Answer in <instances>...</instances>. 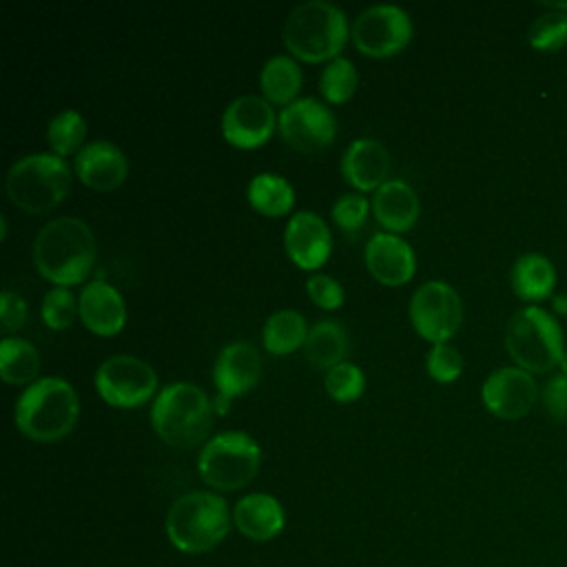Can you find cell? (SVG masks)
Instances as JSON below:
<instances>
[{
	"label": "cell",
	"mask_w": 567,
	"mask_h": 567,
	"mask_svg": "<svg viewBox=\"0 0 567 567\" xmlns=\"http://www.w3.org/2000/svg\"><path fill=\"white\" fill-rule=\"evenodd\" d=\"M408 312L414 330L432 343H447L463 323V301L458 292L441 279L421 284L410 299Z\"/></svg>",
	"instance_id": "cell-9"
},
{
	"label": "cell",
	"mask_w": 567,
	"mask_h": 567,
	"mask_svg": "<svg viewBox=\"0 0 567 567\" xmlns=\"http://www.w3.org/2000/svg\"><path fill=\"white\" fill-rule=\"evenodd\" d=\"M277 128L292 148L315 153L332 144L337 120L330 106L317 97H297L277 115Z\"/></svg>",
	"instance_id": "cell-12"
},
{
	"label": "cell",
	"mask_w": 567,
	"mask_h": 567,
	"mask_svg": "<svg viewBox=\"0 0 567 567\" xmlns=\"http://www.w3.org/2000/svg\"><path fill=\"white\" fill-rule=\"evenodd\" d=\"M334 224L346 230V233H354L359 228H363V224L368 221L370 215V199L365 195H361L359 190L354 193H343L334 199L332 210H330Z\"/></svg>",
	"instance_id": "cell-34"
},
{
	"label": "cell",
	"mask_w": 567,
	"mask_h": 567,
	"mask_svg": "<svg viewBox=\"0 0 567 567\" xmlns=\"http://www.w3.org/2000/svg\"><path fill=\"white\" fill-rule=\"evenodd\" d=\"M95 261L93 230L80 217H55L33 239V264L55 286L82 284Z\"/></svg>",
	"instance_id": "cell-1"
},
{
	"label": "cell",
	"mask_w": 567,
	"mask_h": 567,
	"mask_svg": "<svg viewBox=\"0 0 567 567\" xmlns=\"http://www.w3.org/2000/svg\"><path fill=\"white\" fill-rule=\"evenodd\" d=\"M259 461L257 441L241 430H230L204 443L197 456V472L206 485L228 492L246 487L255 478Z\"/></svg>",
	"instance_id": "cell-8"
},
{
	"label": "cell",
	"mask_w": 567,
	"mask_h": 567,
	"mask_svg": "<svg viewBox=\"0 0 567 567\" xmlns=\"http://www.w3.org/2000/svg\"><path fill=\"white\" fill-rule=\"evenodd\" d=\"M7 237V217L2 215L0 217V239H4Z\"/></svg>",
	"instance_id": "cell-41"
},
{
	"label": "cell",
	"mask_w": 567,
	"mask_h": 567,
	"mask_svg": "<svg viewBox=\"0 0 567 567\" xmlns=\"http://www.w3.org/2000/svg\"><path fill=\"white\" fill-rule=\"evenodd\" d=\"M71 166L55 153H29L7 173V195L24 213L40 215L62 204L71 190Z\"/></svg>",
	"instance_id": "cell-7"
},
{
	"label": "cell",
	"mask_w": 567,
	"mask_h": 567,
	"mask_svg": "<svg viewBox=\"0 0 567 567\" xmlns=\"http://www.w3.org/2000/svg\"><path fill=\"white\" fill-rule=\"evenodd\" d=\"M558 368H560V374H563V377H567V350H565L563 361H560V365H558Z\"/></svg>",
	"instance_id": "cell-42"
},
{
	"label": "cell",
	"mask_w": 567,
	"mask_h": 567,
	"mask_svg": "<svg viewBox=\"0 0 567 567\" xmlns=\"http://www.w3.org/2000/svg\"><path fill=\"white\" fill-rule=\"evenodd\" d=\"M84 137H86V120L78 111L64 109L49 120L47 144L51 146V153L60 157H66L71 153L78 155V151L84 146Z\"/></svg>",
	"instance_id": "cell-29"
},
{
	"label": "cell",
	"mask_w": 567,
	"mask_h": 567,
	"mask_svg": "<svg viewBox=\"0 0 567 567\" xmlns=\"http://www.w3.org/2000/svg\"><path fill=\"white\" fill-rule=\"evenodd\" d=\"M284 248L288 257L303 270H315L326 264L332 248L328 224L312 210H297L284 228Z\"/></svg>",
	"instance_id": "cell-15"
},
{
	"label": "cell",
	"mask_w": 567,
	"mask_h": 567,
	"mask_svg": "<svg viewBox=\"0 0 567 567\" xmlns=\"http://www.w3.org/2000/svg\"><path fill=\"white\" fill-rule=\"evenodd\" d=\"M228 405H230V399L217 392V394H215V399H213V410H215V412H219V414H224V412L228 410Z\"/></svg>",
	"instance_id": "cell-40"
},
{
	"label": "cell",
	"mask_w": 567,
	"mask_h": 567,
	"mask_svg": "<svg viewBox=\"0 0 567 567\" xmlns=\"http://www.w3.org/2000/svg\"><path fill=\"white\" fill-rule=\"evenodd\" d=\"M95 390L113 408H137L157 390V372L140 357L113 354L95 370Z\"/></svg>",
	"instance_id": "cell-10"
},
{
	"label": "cell",
	"mask_w": 567,
	"mask_h": 567,
	"mask_svg": "<svg viewBox=\"0 0 567 567\" xmlns=\"http://www.w3.org/2000/svg\"><path fill=\"white\" fill-rule=\"evenodd\" d=\"M78 315L91 332L113 337L126 323V303L117 288L102 279H93L80 292Z\"/></svg>",
	"instance_id": "cell-19"
},
{
	"label": "cell",
	"mask_w": 567,
	"mask_h": 567,
	"mask_svg": "<svg viewBox=\"0 0 567 567\" xmlns=\"http://www.w3.org/2000/svg\"><path fill=\"white\" fill-rule=\"evenodd\" d=\"M527 42L540 53H554L567 44V11L549 9L527 29Z\"/></svg>",
	"instance_id": "cell-31"
},
{
	"label": "cell",
	"mask_w": 567,
	"mask_h": 567,
	"mask_svg": "<svg viewBox=\"0 0 567 567\" xmlns=\"http://www.w3.org/2000/svg\"><path fill=\"white\" fill-rule=\"evenodd\" d=\"M505 348L518 368L529 374H547L563 361V328L551 312L529 303L509 317Z\"/></svg>",
	"instance_id": "cell-6"
},
{
	"label": "cell",
	"mask_w": 567,
	"mask_h": 567,
	"mask_svg": "<svg viewBox=\"0 0 567 567\" xmlns=\"http://www.w3.org/2000/svg\"><path fill=\"white\" fill-rule=\"evenodd\" d=\"M551 308L558 317H567V295L560 292V295H554L551 297Z\"/></svg>",
	"instance_id": "cell-39"
},
{
	"label": "cell",
	"mask_w": 567,
	"mask_h": 567,
	"mask_svg": "<svg viewBox=\"0 0 567 567\" xmlns=\"http://www.w3.org/2000/svg\"><path fill=\"white\" fill-rule=\"evenodd\" d=\"M306 359L317 370H330L341 363L348 354V332L334 319H321L308 330V339L303 343Z\"/></svg>",
	"instance_id": "cell-24"
},
{
	"label": "cell",
	"mask_w": 567,
	"mask_h": 567,
	"mask_svg": "<svg viewBox=\"0 0 567 567\" xmlns=\"http://www.w3.org/2000/svg\"><path fill=\"white\" fill-rule=\"evenodd\" d=\"M73 173L93 190H113L126 179L128 159L117 144L109 140H93L78 151Z\"/></svg>",
	"instance_id": "cell-16"
},
{
	"label": "cell",
	"mask_w": 567,
	"mask_h": 567,
	"mask_svg": "<svg viewBox=\"0 0 567 567\" xmlns=\"http://www.w3.org/2000/svg\"><path fill=\"white\" fill-rule=\"evenodd\" d=\"M372 213L388 233L410 230L419 219V195L403 179H388L372 195Z\"/></svg>",
	"instance_id": "cell-22"
},
{
	"label": "cell",
	"mask_w": 567,
	"mask_h": 567,
	"mask_svg": "<svg viewBox=\"0 0 567 567\" xmlns=\"http://www.w3.org/2000/svg\"><path fill=\"white\" fill-rule=\"evenodd\" d=\"M308 326H306V319L301 312L297 310H290V308H284V310H277L272 312L266 323H264V330H261V339H264V346L270 354H290L295 352L297 348H301L308 339Z\"/></svg>",
	"instance_id": "cell-27"
},
{
	"label": "cell",
	"mask_w": 567,
	"mask_h": 567,
	"mask_svg": "<svg viewBox=\"0 0 567 567\" xmlns=\"http://www.w3.org/2000/svg\"><path fill=\"white\" fill-rule=\"evenodd\" d=\"M481 399L487 412H492L498 419H520L525 416L536 399H538V385L534 381V374L518 365L498 368L487 374V379L481 385Z\"/></svg>",
	"instance_id": "cell-13"
},
{
	"label": "cell",
	"mask_w": 567,
	"mask_h": 567,
	"mask_svg": "<svg viewBox=\"0 0 567 567\" xmlns=\"http://www.w3.org/2000/svg\"><path fill=\"white\" fill-rule=\"evenodd\" d=\"M78 414V392L60 377L35 379L20 392L13 408L16 427L38 443H53L71 434Z\"/></svg>",
	"instance_id": "cell-2"
},
{
	"label": "cell",
	"mask_w": 567,
	"mask_h": 567,
	"mask_svg": "<svg viewBox=\"0 0 567 567\" xmlns=\"http://www.w3.org/2000/svg\"><path fill=\"white\" fill-rule=\"evenodd\" d=\"M352 42L363 55L388 58L399 53L412 38L410 13L399 4H372L352 24Z\"/></svg>",
	"instance_id": "cell-11"
},
{
	"label": "cell",
	"mask_w": 567,
	"mask_h": 567,
	"mask_svg": "<svg viewBox=\"0 0 567 567\" xmlns=\"http://www.w3.org/2000/svg\"><path fill=\"white\" fill-rule=\"evenodd\" d=\"M301 82H303V75L299 64L284 53L268 58L259 73V86L264 97L270 104H281V109L297 100Z\"/></svg>",
	"instance_id": "cell-25"
},
{
	"label": "cell",
	"mask_w": 567,
	"mask_h": 567,
	"mask_svg": "<svg viewBox=\"0 0 567 567\" xmlns=\"http://www.w3.org/2000/svg\"><path fill=\"white\" fill-rule=\"evenodd\" d=\"M357 82H359L357 66L346 55H339L323 66L319 75V91L328 102L341 104L354 95Z\"/></svg>",
	"instance_id": "cell-30"
},
{
	"label": "cell",
	"mask_w": 567,
	"mask_h": 567,
	"mask_svg": "<svg viewBox=\"0 0 567 567\" xmlns=\"http://www.w3.org/2000/svg\"><path fill=\"white\" fill-rule=\"evenodd\" d=\"M261 374V357L248 341H233L219 350L213 363V383L219 394L235 399L252 390Z\"/></svg>",
	"instance_id": "cell-18"
},
{
	"label": "cell",
	"mask_w": 567,
	"mask_h": 567,
	"mask_svg": "<svg viewBox=\"0 0 567 567\" xmlns=\"http://www.w3.org/2000/svg\"><path fill=\"white\" fill-rule=\"evenodd\" d=\"M78 312V301L71 292V288L66 286H53L40 306V315L47 328L51 330H64L73 323Z\"/></svg>",
	"instance_id": "cell-33"
},
{
	"label": "cell",
	"mask_w": 567,
	"mask_h": 567,
	"mask_svg": "<svg viewBox=\"0 0 567 567\" xmlns=\"http://www.w3.org/2000/svg\"><path fill=\"white\" fill-rule=\"evenodd\" d=\"M233 523L246 538L266 543L272 540L284 529L286 514L275 496L252 492L235 503Z\"/></svg>",
	"instance_id": "cell-21"
},
{
	"label": "cell",
	"mask_w": 567,
	"mask_h": 567,
	"mask_svg": "<svg viewBox=\"0 0 567 567\" xmlns=\"http://www.w3.org/2000/svg\"><path fill=\"white\" fill-rule=\"evenodd\" d=\"M543 403L554 421H567V377L556 374L545 383Z\"/></svg>",
	"instance_id": "cell-38"
},
{
	"label": "cell",
	"mask_w": 567,
	"mask_h": 567,
	"mask_svg": "<svg viewBox=\"0 0 567 567\" xmlns=\"http://www.w3.org/2000/svg\"><path fill=\"white\" fill-rule=\"evenodd\" d=\"M425 370L427 374L439 383H452L461 377L463 370V357L461 352L450 343H432L427 357H425Z\"/></svg>",
	"instance_id": "cell-35"
},
{
	"label": "cell",
	"mask_w": 567,
	"mask_h": 567,
	"mask_svg": "<svg viewBox=\"0 0 567 567\" xmlns=\"http://www.w3.org/2000/svg\"><path fill=\"white\" fill-rule=\"evenodd\" d=\"M306 290H308V297L323 310H334L343 303V286L330 277V275H323V272H315L308 277L306 281Z\"/></svg>",
	"instance_id": "cell-36"
},
{
	"label": "cell",
	"mask_w": 567,
	"mask_h": 567,
	"mask_svg": "<svg viewBox=\"0 0 567 567\" xmlns=\"http://www.w3.org/2000/svg\"><path fill=\"white\" fill-rule=\"evenodd\" d=\"M275 126V111L264 95H239L221 113V135L237 148L261 146Z\"/></svg>",
	"instance_id": "cell-14"
},
{
	"label": "cell",
	"mask_w": 567,
	"mask_h": 567,
	"mask_svg": "<svg viewBox=\"0 0 567 567\" xmlns=\"http://www.w3.org/2000/svg\"><path fill=\"white\" fill-rule=\"evenodd\" d=\"M24 319H27V301L11 290H2V295H0V328H2V332L9 337L24 323Z\"/></svg>",
	"instance_id": "cell-37"
},
{
	"label": "cell",
	"mask_w": 567,
	"mask_h": 567,
	"mask_svg": "<svg viewBox=\"0 0 567 567\" xmlns=\"http://www.w3.org/2000/svg\"><path fill=\"white\" fill-rule=\"evenodd\" d=\"M365 266L379 284L403 286L414 277L416 255L403 237L374 233L365 244Z\"/></svg>",
	"instance_id": "cell-17"
},
{
	"label": "cell",
	"mask_w": 567,
	"mask_h": 567,
	"mask_svg": "<svg viewBox=\"0 0 567 567\" xmlns=\"http://www.w3.org/2000/svg\"><path fill=\"white\" fill-rule=\"evenodd\" d=\"M213 414V401L199 385L175 381L157 392L151 408V425L164 443L188 450L206 441Z\"/></svg>",
	"instance_id": "cell-3"
},
{
	"label": "cell",
	"mask_w": 567,
	"mask_h": 567,
	"mask_svg": "<svg viewBox=\"0 0 567 567\" xmlns=\"http://www.w3.org/2000/svg\"><path fill=\"white\" fill-rule=\"evenodd\" d=\"M230 529L228 505L204 489L179 496L166 514V536L184 554H204L217 547Z\"/></svg>",
	"instance_id": "cell-5"
},
{
	"label": "cell",
	"mask_w": 567,
	"mask_h": 567,
	"mask_svg": "<svg viewBox=\"0 0 567 567\" xmlns=\"http://www.w3.org/2000/svg\"><path fill=\"white\" fill-rule=\"evenodd\" d=\"M40 370V354L33 343L20 337H4L0 341V377L7 383H33Z\"/></svg>",
	"instance_id": "cell-28"
},
{
	"label": "cell",
	"mask_w": 567,
	"mask_h": 567,
	"mask_svg": "<svg viewBox=\"0 0 567 567\" xmlns=\"http://www.w3.org/2000/svg\"><path fill=\"white\" fill-rule=\"evenodd\" d=\"M323 388L330 399H334L339 403H350L363 394L365 377L359 365H354L350 361H341L326 372Z\"/></svg>",
	"instance_id": "cell-32"
},
{
	"label": "cell",
	"mask_w": 567,
	"mask_h": 567,
	"mask_svg": "<svg viewBox=\"0 0 567 567\" xmlns=\"http://www.w3.org/2000/svg\"><path fill=\"white\" fill-rule=\"evenodd\" d=\"M388 173L390 153L379 140L357 137L341 155V175L359 193L377 190L383 182H388Z\"/></svg>",
	"instance_id": "cell-20"
},
{
	"label": "cell",
	"mask_w": 567,
	"mask_h": 567,
	"mask_svg": "<svg viewBox=\"0 0 567 567\" xmlns=\"http://www.w3.org/2000/svg\"><path fill=\"white\" fill-rule=\"evenodd\" d=\"M509 281L518 299L532 301V306H536V301L554 297L556 268L545 255L525 252L514 261Z\"/></svg>",
	"instance_id": "cell-23"
},
{
	"label": "cell",
	"mask_w": 567,
	"mask_h": 567,
	"mask_svg": "<svg viewBox=\"0 0 567 567\" xmlns=\"http://www.w3.org/2000/svg\"><path fill=\"white\" fill-rule=\"evenodd\" d=\"M250 206L268 217H281L290 213L295 204V190L284 175L257 173L246 188Z\"/></svg>",
	"instance_id": "cell-26"
},
{
	"label": "cell",
	"mask_w": 567,
	"mask_h": 567,
	"mask_svg": "<svg viewBox=\"0 0 567 567\" xmlns=\"http://www.w3.org/2000/svg\"><path fill=\"white\" fill-rule=\"evenodd\" d=\"M350 35L346 13L328 0H306L290 9L284 22L286 49L303 62L339 58Z\"/></svg>",
	"instance_id": "cell-4"
}]
</instances>
